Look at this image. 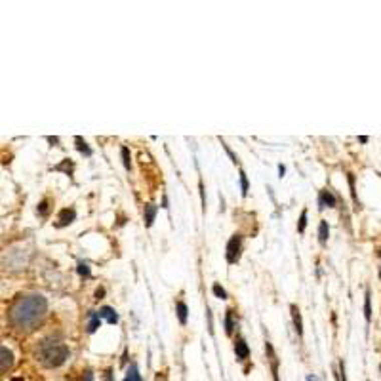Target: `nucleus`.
Segmentation results:
<instances>
[{
  "label": "nucleus",
  "mask_w": 381,
  "mask_h": 381,
  "mask_svg": "<svg viewBox=\"0 0 381 381\" xmlns=\"http://www.w3.org/2000/svg\"><path fill=\"white\" fill-rule=\"evenodd\" d=\"M48 313V301L44 295H19L8 309V322L18 332H33L44 320Z\"/></svg>",
  "instance_id": "obj_1"
},
{
  "label": "nucleus",
  "mask_w": 381,
  "mask_h": 381,
  "mask_svg": "<svg viewBox=\"0 0 381 381\" xmlns=\"http://www.w3.org/2000/svg\"><path fill=\"white\" fill-rule=\"evenodd\" d=\"M69 354H71L69 347H67L65 343L59 341V339L46 337V339H42V341L38 343L37 358L46 368H59L61 364H65Z\"/></svg>",
  "instance_id": "obj_2"
},
{
  "label": "nucleus",
  "mask_w": 381,
  "mask_h": 381,
  "mask_svg": "<svg viewBox=\"0 0 381 381\" xmlns=\"http://www.w3.org/2000/svg\"><path fill=\"white\" fill-rule=\"evenodd\" d=\"M240 250H242V237L240 235H233L227 242V261L229 263H237L240 257Z\"/></svg>",
  "instance_id": "obj_3"
},
{
  "label": "nucleus",
  "mask_w": 381,
  "mask_h": 381,
  "mask_svg": "<svg viewBox=\"0 0 381 381\" xmlns=\"http://www.w3.org/2000/svg\"><path fill=\"white\" fill-rule=\"evenodd\" d=\"M76 218V212L73 208H63L61 212H59V216H57V225L59 227H65V225H69V223H73Z\"/></svg>",
  "instance_id": "obj_4"
},
{
  "label": "nucleus",
  "mask_w": 381,
  "mask_h": 381,
  "mask_svg": "<svg viewBox=\"0 0 381 381\" xmlns=\"http://www.w3.org/2000/svg\"><path fill=\"white\" fill-rule=\"evenodd\" d=\"M0 356H2L0 370H2V373H6V371L12 368V364H14V352L10 351L8 347H2V349H0Z\"/></svg>",
  "instance_id": "obj_5"
},
{
  "label": "nucleus",
  "mask_w": 381,
  "mask_h": 381,
  "mask_svg": "<svg viewBox=\"0 0 381 381\" xmlns=\"http://www.w3.org/2000/svg\"><path fill=\"white\" fill-rule=\"evenodd\" d=\"M318 202H320V208H335V204H337V200H335V197L332 195V190H328V189H324L320 190V199H318Z\"/></svg>",
  "instance_id": "obj_6"
},
{
  "label": "nucleus",
  "mask_w": 381,
  "mask_h": 381,
  "mask_svg": "<svg viewBox=\"0 0 381 381\" xmlns=\"http://www.w3.org/2000/svg\"><path fill=\"white\" fill-rule=\"evenodd\" d=\"M265 351L269 354V360H271V370H273V377L275 381H278V358H276L275 351H273V345L267 341L265 343Z\"/></svg>",
  "instance_id": "obj_7"
},
{
  "label": "nucleus",
  "mask_w": 381,
  "mask_h": 381,
  "mask_svg": "<svg viewBox=\"0 0 381 381\" xmlns=\"http://www.w3.org/2000/svg\"><path fill=\"white\" fill-rule=\"evenodd\" d=\"M290 311H292V320H294L295 332H297V335L301 337V335H303V320H301V313H299V309H297L295 305L290 307Z\"/></svg>",
  "instance_id": "obj_8"
},
{
  "label": "nucleus",
  "mask_w": 381,
  "mask_h": 381,
  "mask_svg": "<svg viewBox=\"0 0 381 381\" xmlns=\"http://www.w3.org/2000/svg\"><path fill=\"white\" fill-rule=\"evenodd\" d=\"M235 352H237L238 360H246V358H248V354H250V349H248L246 341H244L242 337H238L237 341H235Z\"/></svg>",
  "instance_id": "obj_9"
},
{
  "label": "nucleus",
  "mask_w": 381,
  "mask_h": 381,
  "mask_svg": "<svg viewBox=\"0 0 381 381\" xmlns=\"http://www.w3.org/2000/svg\"><path fill=\"white\" fill-rule=\"evenodd\" d=\"M99 316L105 318L109 324L118 322V314H116V311H114L113 307H101V309H99Z\"/></svg>",
  "instance_id": "obj_10"
},
{
  "label": "nucleus",
  "mask_w": 381,
  "mask_h": 381,
  "mask_svg": "<svg viewBox=\"0 0 381 381\" xmlns=\"http://www.w3.org/2000/svg\"><path fill=\"white\" fill-rule=\"evenodd\" d=\"M156 212H158V206L156 204H147L145 206V225L151 227L154 218H156Z\"/></svg>",
  "instance_id": "obj_11"
},
{
  "label": "nucleus",
  "mask_w": 381,
  "mask_h": 381,
  "mask_svg": "<svg viewBox=\"0 0 381 381\" xmlns=\"http://www.w3.org/2000/svg\"><path fill=\"white\" fill-rule=\"evenodd\" d=\"M99 324H101V316H99V313L92 311V313H90V322H88V332L94 333L95 330L99 328Z\"/></svg>",
  "instance_id": "obj_12"
},
{
  "label": "nucleus",
  "mask_w": 381,
  "mask_h": 381,
  "mask_svg": "<svg viewBox=\"0 0 381 381\" xmlns=\"http://www.w3.org/2000/svg\"><path fill=\"white\" fill-rule=\"evenodd\" d=\"M328 235H330L328 223H326V221H320V225H318V240H320V244H326V240H328Z\"/></svg>",
  "instance_id": "obj_13"
},
{
  "label": "nucleus",
  "mask_w": 381,
  "mask_h": 381,
  "mask_svg": "<svg viewBox=\"0 0 381 381\" xmlns=\"http://www.w3.org/2000/svg\"><path fill=\"white\" fill-rule=\"evenodd\" d=\"M124 381H143L141 375H139V370H137V366H135V364L130 366V370H128V373H126Z\"/></svg>",
  "instance_id": "obj_14"
},
{
  "label": "nucleus",
  "mask_w": 381,
  "mask_h": 381,
  "mask_svg": "<svg viewBox=\"0 0 381 381\" xmlns=\"http://www.w3.org/2000/svg\"><path fill=\"white\" fill-rule=\"evenodd\" d=\"M177 316H179V322L181 324H187V313H189V309H187V305L183 303V301H177Z\"/></svg>",
  "instance_id": "obj_15"
},
{
  "label": "nucleus",
  "mask_w": 381,
  "mask_h": 381,
  "mask_svg": "<svg viewBox=\"0 0 381 381\" xmlns=\"http://www.w3.org/2000/svg\"><path fill=\"white\" fill-rule=\"evenodd\" d=\"M235 330V322H233V309H227L225 311V332L231 335Z\"/></svg>",
  "instance_id": "obj_16"
},
{
  "label": "nucleus",
  "mask_w": 381,
  "mask_h": 381,
  "mask_svg": "<svg viewBox=\"0 0 381 381\" xmlns=\"http://www.w3.org/2000/svg\"><path fill=\"white\" fill-rule=\"evenodd\" d=\"M75 141H76V149H78V151H80V152H84L86 156H90V154H92V149L88 147V143L82 141V137H76Z\"/></svg>",
  "instance_id": "obj_17"
},
{
  "label": "nucleus",
  "mask_w": 381,
  "mask_h": 381,
  "mask_svg": "<svg viewBox=\"0 0 381 381\" xmlns=\"http://www.w3.org/2000/svg\"><path fill=\"white\" fill-rule=\"evenodd\" d=\"M364 314H366V320L371 318V307H370V292H366V301H364Z\"/></svg>",
  "instance_id": "obj_18"
},
{
  "label": "nucleus",
  "mask_w": 381,
  "mask_h": 381,
  "mask_svg": "<svg viewBox=\"0 0 381 381\" xmlns=\"http://www.w3.org/2000/svg\"><path fill=\"white\" fill-rule=\"evenodd\" d=\"M122 162H124V168L130 170L132 162H130V151H128V147H122Z\"/></svg>",
  "instance_id": "obj_19"
},
{
  "label": "nucleus",
  "mask_w": 381,
  "mask_h": 381,
  "mask_svg": "<svg viewBox=\"0 0 381 381\" xmlns=\"http://www.w3.org/2000/svg\"><path fill=\"white\" fill-rule=\"evenodd\" d=\"M305 225H307V210H303V212H301V216H299L297 231H299V233H303V231H305Z\"/></svg>",
  "instance_id": "obj_20"
},
{
  "label": "nucleus",
  "mask_w": 381,
  "mask_h": 381,
  "mask_svg": "<svg viewBox=\"0 0 381 381\" xmlns=\"http://www.w3.org/2000/svg\"><path fill=\"white\" fill-rule=\"evenodd\" d=\"M240 187H242V195H248V177L244 171H240Z\"/></svg>",
  "instance_id": "obj_21"
},
{
  "label": "nucleus",
  "mask_w": 381,
  "mask_h": 381,
  "mask_svg": "<svg viewBox=\"0 0 381 381\" xmlns=\"http://www.w3.org/2000/svg\"><path fill=\"white\" fill-rule=\"evenodd\" d=\"M212 290H214V294L218 295L219 299H225V297H227V292H225V290H223L219 284H214L212 286Z\"/></svg>",
  "instance_id": "obj_22"
},
{
  "label": "nucleus",
  "mask_w": 381,
  "mask_h": 381,
  "mask_svg": "<svg viewBox=\"0 0 381 381\" xmlns=\"http://www.w3.org/2000/svg\"><path fill=\"white\" fill-rule=\"evenodd\" d=\"M38 214L40 216H48V212H50V206H48V200H42L40 204H38Z\"/></svg>",
  "instance_id": "obj_23"
},
{
  "label": "nucleus",
  "mask_w": 381,
  "mask_h": 381,
  "mask_svg": "<svg viewBox=\"0 0 381 381\" xmlns=\"http://www.w3.org/2000/svg\"><path fill=\"white\" fill-rule=\"evenodd\" d=\"M78 273L82 276H90V267L86 265V263H80V265H78Z\"/></svg>",
  "instance_id": "obj_24"
},
{
  "label": "nucleus",
  "mask_w": 381,
  "mask_h": 381,
  "mask_svg": "<svg viewBox=\"0 0 381 381\" xmlns=\"http://www.w3.org/2000/svg\"><path fill=\"white\" fill-rule=\"evenodd\" d=\"M82 381H94V373L88 370V371L84 373V377H82Z\"/></svg>",
  "instance_id": "obj_25"
},
{
  "label": "nucleus",
  "mask_w": 381,
  "mask_h": 381,
  "mask_svg": "<svg viewBox=\"0 0 381 381\" xmlns=\"http://www.w3.org/2000/svg\"><path fill=\"white\" fill-rule=\"evenodd\" d=\"M103 381H113V371H111V370L105 371V379Z\"/></svg>",
  "instance_id": "obj_26"
},
{
  "label": "nucleus",
  "mask_w": 381,
  "mask_h": 381,
  "mask_svg": "<svg viewBox=\"0 0 381 381\" xmlns=\"http://www.w3.org/2000/svg\"><path fill=\"white\" fill-rule=\"evenodd\" d=\"M103 294H105V290H103V288H99V290L95 292V297H97V299H101V297H103Z\"/></svg>",
  "instance_id": "obj_27"
},
{
  "label": "nucleus",
  "mask_w": 381,
  "mask_h": 381,
  "mask_svg": "<svg viewBox=\"0 0 381 381\" xmlns=\"http://www.w3.org/2000/svg\"><path fill=\"white\" fill-rule=\"evenodd\" d=\"M278 171H280V177H282V175H284V166H278Z\"/></svg>",
  "instance_id": "obj_28"
},
{
  "label": "nucleus",
  "mask_w": 381,
  "mask_h": 381,
  "mask_svg": "<svg viewBox=\"0 0 381 381\" xmlns=\"http://www.w3.org/2000/svg\"><path fill=\"white\" fill-rule=\"evenodd\" d=\"M358 141H360V143H366V141H368V137H366V135H362V137H358Z\"/></svg>",
  "instance_id": "obj_29"
},
{
  "label": "nucleus",
  "mask_w": 381,
  "mask_h": 381,
  "mask_svg": "<svg viewBox=\"0 0 381 381\" xmlns=\"http://www.w3.org/2000/svg\"><path fill=\"white\" fill-rule=\"evenodd\" d=\"M307 381H316V379H314V377H311V375H309V377H307Z\"/></svg>",
  "instance_id": "obj_30"
}]
</instances>
